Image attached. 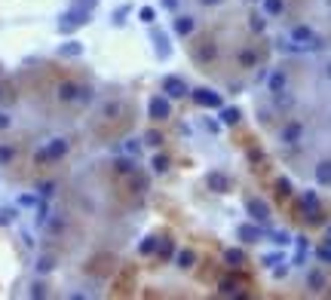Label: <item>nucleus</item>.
<instances>
[{
	"mask_svg": "<svg viewBox=\"0 0 331 300\" xmlns=\"http://www.w3.org/2000/svg\"><path fill=\"white\" fill-rule=\"evenodd\" d=\"M68 150H71V141L68 138H52L43 150H37V163H55V160H61L64 154H68Z\"/></svg>",
	"mask_w": 331,
	"mask_h": 300,
	"instance_id": "nucleus-1",
	"label": "nucleus"
},
{
	"mask_svg": "<svg viewBox=\"0 0 331 300\" xmlns=\"http://www.w3.org/2000/svg\"><path fill=\"white\" fill-rule=\"evenodd\" d=\"M92 19V10H80V7H71L64 16H61V22H58V31L61 34H71L74 28H80V25H86Z\"/></svg>",
	"mask_w": 331,
	"mask_h": 300,
	"instance_id": "nucleus-2",
	"label": "nucleus"
},
{
	"mask_svg": "<svg viewBox=\"0 0 331 300\" xmlns=\"http://www.w3.org/2000/svg\"><path fill=\"white\" fill-rule=\"evenodd\" d=\"M147 114H151V120L163 123V120H169V117H172V104H169L163 95H154L151 101H147Z\"/></svg>",
	"mask_w": 331,
	"mask_h": 300,
	"instance_id": "nucleus-3",
	"label": "nucleus"
},
{
	"mask_svg": "<svg viewBox=\"0 0 331 300\" xmlns=\"http://www.w3.org/2000/svg\"><path fill=\"white\" fill-rule=\"evenodd\" d=\"M163 89H166L172 98L187 95V86H184V80H181V77H166V80H163Z\"/></svg>",
	"mask_w": 331,
	"mask_h": 300,
	"instance_id": "nucleus-4",
	"label": "nucleus"
},
{
	"mask_svg": "<svg viewBox=\"0 0 331 300\" xmlns=\"http://www.w3.org/2000/svg\"><path fill=\"white\" fill-rule=\"evenodd\" d=\"M77 98H80V86L77 83H71V80L58 83V101H77Z\"/></svg>",
	"mask_w": 331,
	"mask_h": 300,
	"instance_id": "nucleus-5",
	"label": "nucleus"
},
{
	"mask_svg": "<svg viewBox=\"0 0 331 300\" xmlns=\"http://www.w3.org/2000/svg\"><path fill=\"white\" fill-rule=\"evenodd\" d=\"M151 37H154V43H157V55H160V58H166V55L172 52V46H169V37H166L160 28H154V31H151Z\"/></svg>",
	"mask_w": 331,
	"mask_h": 300,
	"instance_id": "nucleus-6",
	"label": "nucleus"
},
{
	"mask_svg": "<svg viewBox=\"0 0 331 300\" xmlns=\"http://www.w3.org/2000/svg\"><path fill=\"white\" fill-rule=\"evenodd\" d=\"M58 55L61 58H77V55H83V43L80 40H68V43L58 46Z\"/></svg>",
	"mask_w": 331,
	"mask_h": 300,
	"instance_id": "nucleus-7",
	"label": "nucleus"
},
{
	"mask_svg": "<svg viewBox=\"0 0 331 300\" xmlns=\"http://www.w3.org/2000/svg\"><path fill=\"white\" fill-rule=\"evenodd\" d=\"M120 110H123L120 101H107V104L101 107V117H104V120H117V117H120Z\"/></svg>",
	"mask_w": 331,
	"mask_h": 300,
	"instance_id": "nucleus-8",
	"label": "nucleus"
},
{
	"mask_svg": "<svg viewBox=\"0 0 331 300\" xmlns=\"http://www.w3.org/2000/svg\"><path fill=\"white\" fill-rule=\"evenodd\" d=\"M193 98H196V104H206V107H215L218 104V95H212L209 89H196Z\"/></svg>",
	"mask_w": 331,
	"mask_h": 300,
	"instance_id": "nucleus-9",
	"label": "nucleus"
},
{
	"mask_svg": "<svg viewBox=\"0 0 331 300\" xmlns=\"http://www.w3.org/2000/svg\"><path fill=\"white\" fill-rule=\"evenodd\" d=\"M114 169H117V175H135V163H132L129 157H117Z\"/></svg>",
	"mask_w": 331,
	"mask_h": 300,
	"instance_id": "nucleus-10",
	"label": "nucleus"
},
{
	"mask_svg": "<svg viewBox=\"0 0 331 300\" xmlns=\"http://www.w3.org/2000/svg\"><path fill=\"white\" fill-rule=\"evenodd\" d=\"M175 31H178L181 37H187V34L193 31V19H190V16H181V19L175 22Z\"/></svg>",
	"mask_w": 331,
	"mask_h": 300,
	"instance_id": "nucleus-11",
	"label": "nucleus"
},
{
	"mask_svg": "<svg viewBox=\"0 0 331 300\" xmlns=\"http://www.w3.org/2000/svg\"><path fill=\"white\" fill-rule=\"evenodd\" d=\"M16 160V147L13 144H0V166H10Z\"/></svg>",
	"mask_w": 331,
	"mask_h": 300,
	"instance_id": "nucleus-12",
	"label": "nucleus"
},
{
	"mask_svg": "<svg viewBox=\"0 0 331 300\" xmlns=\"http://www.w3.org/2000/svg\"><path fill=\"white\" fill-rule=\"evenodd\" d=\"M154 251H157V239L154 236H144L138 242V254H154Z\"/></svg>",
	"mask_w": 331,
	"mask_h": 300,
	"instance_id": "nucleus-13",
	"label": "nucleus"
},
{
	"mask_svg": "<svg viewBox=\"0 0 331 300\" xmlns=\"http://www.w3.org/2000/svg\"><path fill=\"white\" fill-rule=\"evenodd\" d=\"M129 13H132V4H123V7H117V10H114V25H123Z\"/></svg>",
	"mask_w": 331,
	"mask_h": 300,
	"instance_id": "nucleus-14",
	"label": "nucleus"
},
{
	"mask_svg": "<svg viewBox=\"0 0 331 300\" xmlns=\"http://www.w3.org/2000/svg\"><path fill=\"white\" fill-rule=\"evenodd\" d=\"M52 267H55V260H52V257H49V254H43V257H40V260H37V273H49V270H52Z\"/></svg>",
	"mask_w": 331,
	"mask_h": 300,
	"instance_id": "nucleus-15",
	"label": "nucleus"
},
{
	"mask_svg": "<svg viewBox=\"0 0 331 300\" xmlns=\"http://www.w3.org/2000/svg\"><path fill=\"white\" fill-rule=\"evenodd\" d=\"M37 193H40V196H52L55 193V181H40V184H37Z\"/></svg>",
	"mask_w": 331,
	"mask_h": 300,
	"instance_id": "nucleus-16",
	"label": "nucleus"
},
{
	"mask_svg": "<svg viewBox=\"0 0 331 300\" xmlns=\"http://www.w3.org/2000/svg\"><path fill=\"white\" fill-rule=\"evenodd\" d=\"M46 220H49V205H46V202H37V223L43 227Z\"/></svg>",
	"mask_w": 331,
	"mask_h": 300,
	"instance_id": "nucleus-17",
	"label": "nucleus"
},
{
	"mask_svg": "<svg viewBox=\"0 0 331 300\" xmlns=\"http://www.w3.org/2000/svg\"><path fill=\"white\" fill-rule=\"evenodd\" d=\"M138 19H141L144 25H151V22L157 19V13H154V7H141V10H138Z\"/></svg>",
	"mask_w": 331,
	"mask_h": 300,
	"instance_id": "nucleus-18",
	"label": "nucleus"
},
{
	"mask_svg": "<svg viewBox=\"0 0 331 300\" xmlns=\"http://www.w3.org/2000/svg\"><path fill=\"white\" fill-rule=\"evenodd\" d=\"M13 220H16V208H0V223H4V227L13 223Z\"/></svg>",
	"mask_w": 331,
	"mask_h": 300,
	"instance_id": "nucleus-19",
	"label": "nucleus"
},
{
	"mask_svg": "<svg viewBox=\"0 0 331 300\" xmlns=\"http://www.w3.org/2000/svg\"><path fill=\"white\" fill-rule=\"evenodd\" d=\"M190 264H193V251H181V254H178V267L187 270Z\"/></svg>",
	"mask_w": 331,
	"mask_h": 300,
	"instance_id": "nucleus-20",
	"label": "nucleus"
},
{
	"mask_svg": "<svg viewBox=\"0 0 331 300\" xmlns=\"http://www.w3.org/2000/svg\"><path fill=\"white\" fill-rule=\"evenodd\" d=\"M144 141L151 144V147H160V144H163V135H160V132H144Z\"/></svg>",
	"mask_w": 331,
	"mask_h": 300,
	"instance_id": "nucleus-21",
	"label": "nucleus"
},
{
	"mask_svg": "<svg viewBox=\"0 0 331 300\" xmlns=\"http://www.w3.org/2000/svg\"><path fill=\"white\" fill-rule=\"evenodd\" d=\"M166 169H169V157H163V154H160V157L154 160V172H166Z\"/></svg>",
	"mask_w": 331,
	"mask_h": 300,
	"instance_id": "nucleus-22",
	"label": "nucleus"
},
{
	"mask_svg": "<svg viewBox=\"0 0 331 300\" xmlns=\"http://www.w3.org/2000/svg\"><path fill=\"white\" fill-rule=\"evenodd\" d=\"M172 251H175V245H172V239H166V242L160 245V257L166 260V257H172Z\"/></svg>",
	"mask_w": 331,
	"mask_h": 300,
	"instance_id": "nucleus-23",
	"label": "nucleus"
},
{
	"mask_svg": "<svg viewBox=\"0 0 331 300\" xmlns=\"http://www.w3.org/2000/svg\"><path fill=\"white\" fill-rule=\"evenodd\" d=\"M147 190V178L144 175H135V193H144Z\"/></svg>",
	"mask_w": 331,
	"mask_h": 300,
	"instance_id": "nucleus-24",
	"label": "nucleus"
},
{
	"mask_svg": "<svg viewBox=\"0 0 331 300\" xmlns=\"http://www.w3.org/2000/svg\"><path fill=\"white\" fill-rule=\"evenodd\" d=\"M43 294H46V285H34L31 288V297H43Z\"/></svg>",
	"mask_w": 331,
	"mask_h": 300,
	"instance_id": "nucleus-25",
	"label": "nucleus"
},
{
	"mask_svg": "<svg viewBox=\"0 0 331 300\" xmlns=\"http://www.w3.org/2000/svg\"><path fill=\"white\" fill-rule=\"evenodd\" d=\"M19 205H25V208H31V205H37V199H34V196H22V199H19Z\"/></svg>",
	"mask_w": 331,
	"mask_h": 300,
	"instance_id": "nucleus-26",
	"label": "nucleus"
},
{
	"mask_svg": "<svg viewBox=\"0 0 331 300\" xmlns=\"http://www.w3.org/2000/svg\"><path fill=\"white\" fill-rule=\"evenodd\" d=\"M13 126V120L7 117V114H0V132H4V129H10Z\"/></svg>",
	"mask_w": 331,
	"mask_h": 300,
	"instance_id": "nucleus-27",
	"label": "nucleus"
},
{
	"mask_svg": "<svg viewBox=\"0 0 331 300\" xmlns=\"http://www.w3.org/2000/svg\"><path fill=\"white\" fill-rule=\"evenodd\" d=\"M160 4H163L166 10H175V7H178V0H160Z\"/></svg>",
	"mask_w": 331,
	"mask_h": 300,
	"instance_id": "nucleus-28",
	"label": "nucleus"
},
{
	"mask_svg": "<svg viewBox=\"0 0 331 300\" xmlns=\"http://www.w3.org/2000/svg\"><path fill=\"white\" fill-rule=\"evenodd\" d=\"M203 4H212V0H203Z\"/></svg>",
	"mask_w": 331,
	"mask_h": 300,
	"instance_id": "nucleus-29",
	"label": "nucleus"
}]
</instances>
